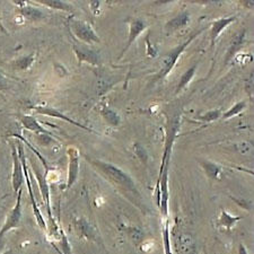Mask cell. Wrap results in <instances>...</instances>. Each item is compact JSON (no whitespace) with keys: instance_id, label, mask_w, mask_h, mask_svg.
<instances>
[{"instance_id":"7a4b0ae2","label":"cell","mask_w":254,"mask_h":254,"mask_svg":"<svg viewBox=\"0 0 254 254\" xmlns=\"http://www.w3.org/2000/svg\"><path fill=\"white\" fill-rule=\"evenodd\" d=\"M175 128H172V130H170L169 138H167L165 145V150H164L162 165L161 170H159V175L156 186V201L164 219L169 218V167L171 162L172 147H173L175 139Z\"/></svg>"},{"instance_id":"9a60e30c","label":"cell","mask_w":254,"mask_h":254,"mask_svg":"<svg viewBox=\"0 0 254 254\" xmlns=\"http://www.w3.org/2000/svg\"><path fill=\"white\" fill-rule=\"evenodd\" d=\"M242 218H243V217L233 216L226 210H222L218 217V220H217V225H218V227H222L224 229H226V231H231Z\"/></svg>"},{"instance_id":"603a6c76","label":"cell","mask_w":254,"mask_h":254,"mask_svg":"<svg viewBox=\"0 0 254 254\" xmlns=\"http://www.w3.org/2000/svg\"><path fill=\"white\" fill-rule=\"evenodd\" d=\"M101 114H102V117L104 118V120L106 122H109L110 125H112V126L120 125V122H121L120 116H119V114L116 111H113V110H111L110 108L102 109Z\"/></svg>"},{"instance_id":"7c38bea8","label":"cell","mask_w":254,"mask_h":254,"mask_svg":"<svg viewBox=\"0 0 254 254\" xmlns=\"http://www.w3.org/2000/svg\"><path fill=\"white\" fill-rule=\"evenodd\" d=\"M19 121L24 128L28 131H32V132H34L35 134H49V136L55 137L52 132H50V131L47 130L46 128H43L33 116H20Z\"/></svg>"},{"instance_id":"d4e9b609","label":"cell","mask_w":254,"mask_h":254,"mask_svg":"<svg viewBox=\"0 0 254 254\" xmlns=\"http://www.w3.org/2000/svg\"><path fill=\"white\" fill-rule=\"evenodd\" d=\"M34 61H35V57L32 55V56H27V57H22V58H19L15 64H16V65H17V68H19V69H27L31 67Z\"/></svg>"},{"instance_id":"d6986e66","label":"cell","mask_w":254,"mask_h":254,"mask_svg":"<svg viewBox=\"0 0 254 254\" xmlns=\"http://www.w3.org/2000/svg\"><path fill=\"white\" fill-rule=\"evenodd\" d=\"M19 13L22 14L24 18H26L28 20H40L44 17V14L40 9H38V8L27 5L20 7Z\"/></svg>"},{"instance_id":"ac0fdd59","label":"cell","mask_w":254,"mask_h":254,"mask_svg":"<svg viewBox=\"0 0 254 254\" xmlns=\"http://www.w3.org/2000/svg\"><path fill=\"white\" fill-rule=\"evenodd\" d=\"M196 67H198V65L193 64L192 67L188 69V70L181 76V78H180V80H179L178 87H176V91H175L176 94H179L180 92L183 91V89L186 88L188 85H189L190 81L193 79V77L195 75V71H196Z\"/></svg>"},{"instance_id":"6da1fadb","label":"cell","mask_w":254,"mask_h":254,"mask_svg":"<svg viewBox=\"0 0 254 254\" xmlns=\"http://www.w3.org/2000/svg\"><path fill=\"white\" fill-rule=\"evenodd\" d=\"M87 159L105 179H108V181L111 182L131 202L137 204L138 207H141L142 198L140 192L137 189V186L132 178L127 172L111 163H106L100 161V159Z\"/></svg>"},{"instance_id":"3957f363","label":"cell","mask_w":254,"mask_h":254,"mask_svg":"<svg viewBox=\"0 0 254 254\" xmlns=\"http://www.w3.org/2000/svg\"><path fill=\"white\" fill-rule=\"evenodd\" d=\"M206 30V28H199V30H195L192 32V34L188 38L187 41H184V42L181 44V46L176 47L175 49H173L169 55L165 57V59L163 60V64H162V68L161 70L158 71L157 76L155 77L154 80H163L165 77L169 75V73L173 70L174 65L178 63V60L180 57H181L182 53L184 52V50L190 46L192 41H193L195 38H198V36L201 34V33Z\"/></svg>"},{"instance_id":"4fadbf2b","label":"cell","mask_w":254,"mask_h":254,"mask_svg":"<svg viewBox=\"0 0 254 254\" xmlns=\"http://www.w3.org/2000/svg\"><path fill=\"white\" fill-rule=\"evenodd\" d=\"M235 20H236L235 16H231V17L217 19V20H215L214 23L211 24V27H210L211 47L215 46V41L217 40V38H218L220 34H222L225 28L231 25L232 23H234Z\"/></svg>"},{"instance_id":"ffe728a7","label":"cell","mask_w":254,"mask_h":254,"mask_svg":"<svg viewBox=\"0 0 254 254\" xmlns=\"http://www.w3.org/2000/svg\"><path fill=\"white\" fill-rule=\"evenodd\" d=\"M244 38H245V31L242 32L240 35H237L236 38H235L234 40H233L232 46H231V48H229V50H228L227 55H226V59H225V64H227L228 61L231 60V59L233 58V57H234V56L236 55V51L240 50L241 47L243 46Z\"/></svg>"},{"instance_id":"83f0119b","label":"cell","mask_w":254,"mask_h":254,"mask_svg":"<svg viewBox=\"0 0 254 254\" xmlns=\"http://www.w3.org/2000/svg\"><path fill=\"white\" fill-rule=\"evenodd\" d=\"M60 243H61V248H63V251L64 254H72L71 253V247L70 244H69L67 236H65L64 232L63 229L60 228Z\"/></svg>"},{"instance_id":"52a82bcc","label":"cell","mask_w":254,"mask_h":254,"mask_svg":"<svg viewBox=\"0 0 254 254\" xmlns=\"http://www.w3.org/2000/svg\"><path fill=\"white\" fill-rule=\"evenodd\" d=\"M68 154V175L65 189H70L75 184L79 175V157L80 153L76 147H69L67 150Z\"/></svg>"},{"instance_id":"4316f807","label":"cell","mask_w":254,"mask_h":254,"mask_svg":"<svg viewBox=\"0 0 254 254\" xmlns=\"http://www.w3.org/2000/svg\"><path fill=\"white\" fill-rule=\"evenodd\" d=\"M133 150H134V154L137 155V156L140 158V161L146 164L147 163V159H148V154H147L146 149L143 148V147L140 145V143H134L133 145Z\"/></svg>"},{"instance_id":"2e32d148","label":"cell","mask_w":254,"mask_h":254,"mask_svg":"<svg viewBox=\"0 0 254 254\" xmlns=\"http://www.w3.org/2000/svg\"><path fill=\"white\" fill-rule=\"evenodd\" d=\"M75 228L78 235L84 237V239L87 240H93L94 236H95V233H94V228L89 225L87 220L84 218L77 219L75 222Z\"/></svg>"},{"instance_id":"f1b7e54d","label":"cell","mask_w":254,"mask_h":254,"mask_svg":"<svg viewBox=\"0 0 254 254\" xmlns=\"http://www.w3.org/2000/svg\"><path fill=\"white\" fill-rule=\"evenodd\" d=\"M146 44H147V55L149 57H156V49H154V47L150 46V42H149V38L147 36L146 38Z\"/></svg>"},{"instance_id":"f546056e","label":"cell","mask_w":254,"mask_h":254,"mask_svg":"<svg viewBox=\"0 0 254 254\" xmlns=\"http://www.w3.org/2000/svg\"><path fill=\"white\" fill-rule=\"evenodd\" d=\"M5 241H3V237H0V254L2 253L3 250H5Z\"/></svg>"},{"instance_id":"e0dca14e","label":"cell","mask_w":254,"mask_h":254,"mask_svg":"<svg viewBox=\"0 0 254 254\" xmlns=\"http://www.w3.org/2000/svg\"><path fill=\"white\" fill-rule=\"evenodd\" d=\"M204 173L210 180H218L219 175L222 173V167L218 164L212 163L210 161H200Z\"/></svg>"},{"instance_id":"8992f818","label":"cell","mask_w":254,"mask_h":254,"mask_svg":"<svg viewBox=\"0 0 254 254\" xmlns=\"http://www.w3.org/2000/svg\"><path fill=\"white\" fill-rule=\"evenodd\" d=\"M22 189L18 191L15 206L9 211V214L7 215L5 223H3L1 229H0V237H3V235L10 232L11 229L19 227L20 220H22Z\"/></svg>"},{"instance_id":"9c48e42d","label":"cell","mask_w":254,"mask_h":254,"mask_svg":"<svg viewBox=\"0 0 254 254\" xmlns=\"http://www.w3.org/2000/svg\"><path fill=\"white\" fill-rule=\"evenodd\" d=\"M73 51H75V55L77 57V60H78V64H81L83 63L89 64L92 65H98L101 64V57L98 55V52L93 50V49H89L84 44H73Z\"/></svg>"},{"instance_id":"484cf974","label":"cell","mask_w":254,"mask_h":254,"mask_svg":"<svg viewBox=\"0 0 254 254\" xmlns=\"http://www.w3.org/2000/svg\"><path fill=\"white\" fill-rule=\"evenodd\" d=\"M220 117H222V113H220L219 110H212V111H209L202 114V116H200L199 120L203 122H212L215 120H218Z\"/></svg>"},{"instance_id":"44dd1931","label":"cell","mask_w":254,"mask_h":254,"mask_svg":"<svg viewBox=\"0 0 254 254\" xmlns=\"http://www.w3.org/2000/svg\"><path fill=\"white\" fill-rule=\"evenodd\" d=\"M40 3L47 6L49 8H52V9L57 10H63V11H71L72 6L69 5L68 2L60 1V0H40Z\"/></svg>"},{"instance_id":"277c9868","label":"cell","mask_w":254,"mask_h":254,"mask_svg":"<svg viewBox=\"0 0 254 254\" xmlns=\"http://www.w3.org/2000/svg\"><path fill=\"white\" fill-rule=\"evenodd\" d=\"M17 153H18V157L20 159V163H22L23 166V172H24V179H25L26 184H27V189H28V193H30V198H31V202H32V207H33V212H34V216L36 218V222H38V225L42 231H47L48 226L46 223V219L42 215V212L40 211V209L38 207V203H36L35 196H34V192H33V188H32V182H31V178H30V173H28V169L26 166V156H25V151H24L23 145L20 142H17Z\"/></svg>"},{"instance_id":"d6a6232c","label":"cell","mask_w":254,"mask_h":254,"mask_svg":"<svg viewBox=\"0 0 254 254\" xmlns=\"http://www.w3.org/2000/svg\"><path fill=\"white\" fill-rule=\"evenodd\" d=\"M1 254H13V252H11V250H8V251H5V252H2Z\"/></svg>"},{"instance_id":"1f68e13d","label":"cell","mask_w":254,"mask_h":254,"mask_svg":"<svg viewBox=\"0 0 254 254\" xmlns=\"http://www.w3.org/2000/svg\"><path fill=\"white\" fill-rule=\"evenodd\" d=\"M6 84H7V81H6V79L3 78V77L0 75V87H5L6 86Z\"/></svg>"},{"instance_id":"4dcf8cb0","label":"cell","mask_w":254,"mask_h":254,"mask_svg":"<svg viewBox=\"0 0 254 254\" xmlns=\"http://www.w3.org/2000/svg\"><path fill=\"white\" fill-rule=\"evenodd\" d=\"M239 254H248L247 249L243 244H240V248H239Z\"/></svg>"},{"instance_id":"ba28073f","label":"cell","mask_w":254,"mask_h":254,"mask_svg":"<svg viewBox=\"0 0 254 254\" xmlns=\"http://www.w3.org/2000/svg\"><path fill=\"white\" fill-rule=\"evenodd\" d=\"M11 146V155H13V172H11V186H13L14 192H17L22 189V186L25 179H24L23 166L18 157L17 148L14 143H10Z\"/></svg>"},{"instance_id":"5b68a950","label":"cell","mask_w":254,"mask_h":254,"mask_svg":"<svg viewBox=\"0 0 254 254\" xmlns=\"http://www.w3.org/2000/svg\"><path fill=\"white\" fill-rule=\"evenodd\" d=\"M70 28L73 36L87 44L100 43V38L94 31L91 24L79 19H71Z\"/></svg>"},{"instance_id":"30bf717a","label":"cell","mask_w":254,"mask_h":254,"mask_svg":"<svg viewBox=\"0 0 254 254\" xmlns=\"http://www.w3.org/2000/svg\"><path fill=\"white\" fill-rule=\"evenodd\" d=\"M127 23L129 24V36H128V42L124 48V50L120 53V57H119V59H122L124 58L125 53L129 50L130 47L132 46L134 43V41L137 40V38L139 35L141 34V33L146 30V22L145 20H142L140 18H131L127 20Z\"/></svg>"},{"instance_id":"7402d4cb","label":"cell","mask_w":254,"mask_h":254,"mask_svg":"<svg viewBox=\"0 0 254 254\" xmlns=\"http://www.w3.org/2000/svg\"><path fill=\"white\" fill-rule=\"evenodd\" d=\"M163 242H164V252H165V254H173V253H172L171 231H170V222H169V219L164 220V225H163Z\"/></svg>"},{"instance_id":"cb8c5ba5","label":"cell","mask_w":254,"mask_h":254,"mask_svg":"<svg viewBox=\"0 0 254 254\" xmlns=\"http://www.w3.org/2000/svg\"><path fill=\"white\" fill-rule=\"evenodd\" d=\"M245 106H247L245 102H239V103H236L234 106H232L228 111H226L223 114V119L224 120H228V119L237 116V114H240L242 111H243Z\"/></svg>"},{"instance_id":"5bb4252c","label":"cell","mask_w":254,"mask_h":254,"mask_svg":"<svg viewBox=\"0 0 254 254\" xmlns=\"http://www.w3.org/2000/svg\"><path fill=\"white\" fill-rule=\"evenodd\" d=\"M190 22V14L188 11H182L181 14L175 16L173 19L166 23L165 30L167 33H174L176 31L181 30V28L186 27Z\"/></svg>"},{"instance_id":"8fae6325","label":"cell","mask_w":254,"mask_h":254,"mask_svg":"<svg viewBox=\"0 0 254 254\" xmlns=\"http://www.w3.org/2000/svg\"><path fill=\"white\" fill-rule=\"evenodd\" d=\"M34 111L36 113H40V114H43V116H47V117H51V118H56V119H61V120H64L65 122H68V124L70 125H73L76 127H78V128L80 129H84L85 131H88V132H93V133H96L95 131H94L93 129H88L87 127H85L84 125L79 124V122H77L75 120H72V119H70L67 116H64V114L59 111V110L57 109H53V108H48V106H35Z\"/></svg>"}]
</instances>
